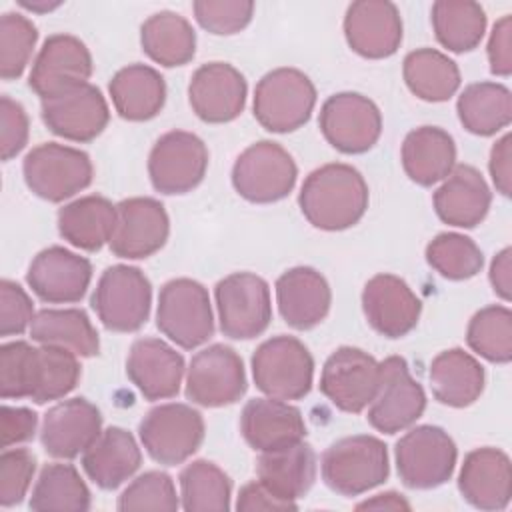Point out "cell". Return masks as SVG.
I'll list each match as a JSON object with an SVG mask.
<instances>
[{"instance_id": "1", "label": "cell", "mask_w": 512, "mask_h": 512, "mask_svg": "<svg viewBox=\"0 0 512 512\" xmlns=\"http://www.w3.org/2000/svg\"><path fill=\"white\" fill-rule=\"evenodd\" d=\"M78 356L58 346H32L24 340L0 346V396L30 398L36 404L60 400L80 380Z\"/></svg>"}, {"instance_id": "2", "label": "cell", "mask_w": 512, "mask_h": 512, "mask_svg": "<svg viewBox=\"0 0 512 512\" xmlns=\"http://www.w3.org/2000/svg\"><path fill=\"white\" fill-rule=\"evenodd\" d=\"M370 192L364 176L350 164L330 162L312 170L298 194L302 216L318 230L338 232L362 220Z\"/></svg>"}, {"instance_id": "3", "label": "cell", "mask_w": 512, "mask_h": 512, "mask_svg": "<svg viewBox=\"0 0 512 512\" xmlns=\"http://www.w3.org/2000/svg\"><path fill=\"white\" fill-rule=\"evenodd\" d=\"M324 484L340 496H360L386 482L390 474L386 444L370 434L332 442L320 460Z\"/></svg>"}, {"instance_id": "4", "label": "cell", "mask_w": 512, "mask_h": 512, "mask_svg": "<svg viewBox=\"0 0 512 512\" xmlns=\"http://www.w3.org/2000/svg\"><path fill=\"white\" fill-rule=\"evenodd\" d=\"M316 106V88L298 68H274L266 72L256 88L252 110L256 122L274 134L302 128Z\"/></svg>"}, {"instance_id": "5", "label": "cell", "mask_w": 512, "mask_h": 512, "mask_svg": "<svg viewBox=\"0 0 512 512\" xmlns=\"http://www.w3.org/2000/svg\"><path fill=\"white\" fill-rule=\"evenodd\" d=\"M90 304L106 330L136 332L150 316L152 284L140 268L114 264L98 278Z\"/></svg>"}, {"instance_id": "6", "label": "cell", "mask_w": 512, "mask_h": 512, "mask_svg": "<svg viewBox=\"0 0 512 512\" xmlns=\"http://www.w3.org/2000/svg\"><path fill=\"white\" fill-rule=\"evenodd\" d=\"M252 378L260 392L280 400L304 398L314 382V358L294 336L264 340L252 354Z\"/></svg>"}, {"instance_id": "7", "label": "cell", "mask_w": 512, "mask_h": 512, "mask_svg": "<svg viewBox=\"0 0 512 512\" xmlns=\"http://www.w3.org/2000/svg\"><path fill=\"white\" fill-rule=\"evenodd\" d=\"M158 330L184 350L198 348L214 334V314L208 290L192 278L168 280L158 294Z\"/></svg>"}, {"instance_id": "8", "label": "cell", "mask_w": 512, "mask_h": 512, "mask_svg": "<svg viewBox=\"0 0 512 512\" xmlns=\"http://www.w3.org/2000/svg\"><path fill=\"white\" fill-rule=\"evenodd\" d=\"M22 174L32 194L48 202H64L90 186L94 168L84 150L42 142L24 156Z\"/></svg>"}, {"instance_id": "9", "label": "cell", "mask_w": 512, "mask_h": 512, "mask_svg": "<svg viewBox=\"0 0 512 512\" xmlns=\"http://www.w3.org/2000/svg\"><path fill=\"white\" fill-rule=\"evenodd\" d=\"M394 460L404 486L432 490L452 478L458 450L444 428L424 424L408 430L396 442Z\"/></svg>"}, {"instance_id": "10", "label": "cell", "mask_w": 512, "mask_h": 512, "mask_svg": "<svg viewBox=\"0 0 512 512\" xmlns=\"http://www.w3.org/2000/svg\"><path fill=\"white\" fill-rule=\"evenodd\" d=\"M230 178L244 200L272 204L294 190L298 168L284 146L272 140H258L236 158Z\"/></svg>"}, {"instance_id": "11", "label": "cell", "mask_w": 512, "mask_h": 512, "mask_svg": "<svg viewBox=\"0 0 512 512\" xmlns=\"http://www.w3.org/2000/svg\"><path fill=\"white\" fill-rule=\"evenodd\" d=\"M138 436L154 462L176 466L186 462L204 442V418L190 404H158L140 420Z\"/></svg>"}, {"instance_id": "12", "label": "cell", "mask_w": 512, "mask_h": 512, "mask_svg": "<svg viewBox=\"0 0 512 512\" xmlns=\"http://www.w3.org/2000/svg\"><path fill=\"white\" fill-rule=\"evenodd\" d=\"M220 332L232 340H252L266 332L272 320L270 286L254 272H232L216 288Z\"/></svg>"}, {"instance_id": "13", "label": "cell", "mask_w": 512, "mask_h": 512, "mask_svg": "<svg viewBox=\"0 0 512 512\" xmlns=\"http://www.w3.org/2000/svg\"><path fill=\"white\" fill-rule=\"evenodd\" d=\"M248 388L240 354L226 344H210L196 352L186 368V398L204 408L238 402Z\"/></svg>"}, {"instance_id": "14", "label": "cell", "mask_w": 512, "mask_h": 512, "mask_svg": "<svg viewBox=\"0 0 512 512\" xmlns=\"http://www.w3.org/2000/svg\"><path fill=\"white\" fill-rule=\"evenodd\" d=\"M426 410V394L410 374L402 356H388L380 362L378 390L368 404V424L384 434H396L412 424Z\"/></svg>"}, {"instance_id": "15", "label": "cell", "mask_w": 512, "mask_h": 512, "mask_svg": "<svg viewBox=\"0 0 512 512\" xmlns=\"http://www.w3.org/2000/svg\"><path fill=\"white\" fill-rule=\"evenodd\" d=\"M208 148L204 140L186 130L162 134L148 156V176L160 194L192 192L206 176Z\"/></svg>"}, {"instance_id": "16", "label": "cell", "mask_w": 512, "mask_h": 512, "mask_svg": "<svg viewBox=\"0 0 512 512\" xmlns=\"http://www.w3.org/2000/svg\"><path fill=\"white\" fill-rule=\"evenodd\" d=\"M318 126L324 140L338 152L364 154L382 134V114L368 96L338 92L322 104Z\"/></svg>"}, {"instance_id": "17", "label": "cell", "mask_w": 512, "mask_h": 512, "mask_svg": "<svg viewBox=\"0 0 512 512\" xmlns=\"http://www.w3.org/2000/svg\"><path fill=\"white\" fill-rule=\"evenodd\" d=\"M380 382V362L354 346L336 348L324 362L320 392L342 412L360 414L372 402Z\"/></svg>"}, {"instance_id": "18", "label": "cell", "mask_w": 512, "mask_h": 512, "mask_svg": "<svg viewBox=\"0 0 512 512\" xmlns=\"http://www.w3.org/2000/svg\"><path fill=\"white\" fill-rule=\"evenodd\" d=\"M92 68L94 64L88 46L72 34L58 32L48 36L38 50L28 76V86L40 100H48L86 84L92 76Z\"/></svg>"}, {"instance_id": "19", "label": "cell", "mask_w": 512, "mask_h": 512, "mask_svg": "<svg viewBox=\"0 0 512 512\" xmlns=\"http://www.w3.org/2000/svg\"><path fill=\"white\" fill-rule=\"evenodd\" d=\"M170 218L160 200L134 196L116 204V228L108 242L114 256L142 260L156 254L168 240Z\"/></svg>"}, {"instance_id": "20", "label": "cell", "mask_w": 512, "mask_h": 512, "mask_svg": "<svg viewBox=\"0 0 512 512\" xmlns=\"http://www.w3.org/2000/svg\"><path fill=\"white\" fill-rule=\"evenodd\" d=\"M248 84L244 74L228 62H208L196 68L188 84L192 112L208 124L236 120L246 106Z\"/></svg>"}, {"instance_id": "21", "label": "cell", "mask_w": 512, "mask_h": 512, "mask_svg": "<svg viewBox=\"0 0 512 512\" xmlns=\"http://www.w3.org/2000/svg\"><path fill=\"white\" fill-rule=\"evenodd\" d=\"M92 280V264L88 258L64 248L50 246L40 250L26 272L32 292L48 304L80 302Z\"/></svg>"}, {"instance_id": "22", "label": "cell", "mask_w": 512, "mask_h": 512, "mask_svg": "<svg viewBox=\"0 0 512 512\" xmlns=\"http://www.w3.org/2000/svg\"><path fill=\"white\" fill-rule=\"evenodd\" d=\"M362 310L374 332L394 340L416 328L422 302L406 280L390 272H380L364 284Z\"/></svg>"}, {"instance_id": "23", "label": "cell", "mask_w": 512, "mask_h": 512, "mask_svg": "<svg viewBox=\"0 0 512 512\" xmlns=\"http://www.w3.org/2000/svg\"><path fill=\"white\" fill-rule=\"evenodd\" d=\"M40 116L52 134L72 142H90L106 128L110 110L100 88L86 82L60 96L42 100Z\"/></svg>"}, {"instance_id": "24", "label": "cell", "mask_w": 512, "mask_h": 512, "mask_svg": "<svg viewBox=\"0 0 512 512\" xmlns=\"http://www.w3.org/2000/svg\"><path fill=\"white\" fill-rule=\"evenodd\" d=\"M342 26L350 50L362 58H388L402 44V18L396 4L388 0L352 2Z\"/></svg>"}, {"instance_id": "25", "label": "cell", "mask_w": 512, "mask_h": 512, "mask_svg": "<svg viewBox=\"0 0 512 512\" xmlns=\"http://www.w3.org/2000/svg\"><path fill=\"white\" fill-rule=\"evenodd\" d=\"M102 432V414L86 398H68L54 404L42 420L40 442L48 456L72 460Z\"/></svg>"}, {"instance_id": "26", "label": "cell", "mask_w": 512, "mask_h": 512, "mask_svg": "<svg viewBox=\"0 0 512 512\" xmlns=\"http://www.w3.org/2000/svg\"><path fill=\"white\" fill-rule=\"evenodd\" d=\"M184 372V356L168 342L154 336L132 342L126 358V376L146 400L174 398Z\"/></svg>"}, {"instance_id": "27", "label": "cell", "mask_w": 512, "mask_h": 512, "mask_svg": "<svg viewBox=\"0 0 512 512\" xmlns=\"http://www.w3.org/2000/svg\"><path fill=\"white\" fill-rule=\"evenodd\" d=\"M458 490L478 510H504L512 496V464L508 454L494 446L468 452L460 466Z\"/></svg>"}, {"instance_id": "28", "label": "cell", "mask_w": 512, "mask_h": 512, "mask_svg": "<svg viewBox=\"0 0 512 512\" xmlns=\"http://www.w3.org/2000/svg\"><path fill=\"white\" fill-rule=\"evenodd\" d=\"M240 432L252 450L268 452L306 438L302 412L288 400L252 398L240 414Z\"/></svg>"}, {"instance_id": "29", "label": "cell", "mask_w": 512, "mask_h": 512, "mask_svg": "<svg viewBox=\"0 0 512 512\" xmlns=\"http://www.w3.org/2000/svg\"><path fill=\"white\" fill-rule=\"evenodd\" d=\"M276 304L282 320L294 330L318 326L330 312L328 280L310 266H294L276 280Z\"/></svg>"}, {"instance_id": "30", "label": "cell", "mask_w": 512, "mask_h": 512, "mask_svg": "<svg viewBox=\"0 0 512 512\" xmlns=\"http://www.w3.org/2000/svg\"><path fill=\"white\" fill-rule=\"evenodd\" d=\"M436 216L456 228L478 226L490 210L492 192L484 176L470 164H456L432 196Z\"/></svg>"}, {"instance_id": "31", "label": "cell", "mask_w": 512, "mask_h": 512, "mask_svg": "<svg viewBox=\"0 0 512 512\" xmlns=\"http://www.w3.org/2000/svg\"><path fill=\"white\" fill-rule=\"evenodd\" d=\"M316 470V452L304 440L284 448L260 452L256 460V478L274 496L294 504L312 488Z\"/></svg>"}, {"instance_id": "32", "label": "cell", "mask_w": 512, "mask_h": 512, "mask_svg": "<svg viewBox=\"0 0 512 512\" xmlns=\"http://www.w3.org/2000/svg\"><path fill=\"white\" fill-rule=\"evenodd\" d=\"M142 464V452L134 436L110 426L82 452V468L86 476L102 490H114L130 480Z\"/></svg>"}, {"instance_id": "33", "label": "cell", "mask_w": 512, "mask_h": 512, "mask_svg": "<svg viewBox=\"0 0 512 512\" xmlns=\"http://www.w3.org/2000/svg\"><path fill=\"white\" fill-rule=\"evenodd\" d=\"M434 398L450 408L474 404L486 384L484 366L462 348H448L434 356L428 372Z\"/></svg>"}, {"instance_id": "34", "label": "cell", "mask_w": 512, "mask_h": 512, "mask_svg": "<svg viewBox=\"0 0 512 512\" xmlns=\"http://www.w3.org/2000/svg\"><path fill=\"white\" fill-rule=\"evenodd\" d=\"M108 92L114 110L128 122L152 120L160 114L166 102V82L162 74L140 62L120 68L112 76Z\"/></svg>"}, {"instance_id": "35", "label": "cell", "mask_w": 512, "mask_h": 512, "mask_svg": "<svg viewBox=\"0 0 512 512\" xmlns=\"http://www.w3.org/2000/svg\"><path fill=\"white\" fill-rule=\"evenodd\" d=\"M400 162L406 176L418 186L442 182L456 166L454 138L440 126H418L406 134Z\"/></svg>"}, {"instance_id": "36", "label": "cell", "mask_w": 512, "mask_h": 512, "mask_svg": "<svg viewBox=\"0 0 512 512\" xmlns=\"http://www.w3.org/2000/svg\"><path fill=\"white\" fill-rule=\"evenodd\" d=\"M116 228V204L100 194L80 196L58 210V232L74 248L96 252Z\"/></svg>"}, {"instance_id": "37", "label": "cell", "mask_w": 512, "mask_h": 512, "mask_svg": "<svg viewBox=\"0 0 512 512\" xmlns=\"http://www.w3.org/2000/svg\"><path fill=\"white\" fill-rule=\"evenodd\" d=\"M140 46L160 66H184L196 54V32L182 14L160 10L140 26Z\"/></svg>"}, {"instance_id": "38", "label": "cell", "mask_w": 512, "mask_h": 512, "mask_svg": "<svg viewBox=\"0 0 512 512\" xmlns=\"http://www.w3.org/2000/svg\"><path fill=\"white\" fill-rule=\"evenodd\" d=\"M28 332L34 342L66 348L80 358H92L100 352L98 332L88 314L78 308L38 310Z\"/></svg>"}, {"instance_id": "39", "label": "cell", "mask_w": 512, "mask_h": 512, "mask_svg": "<svg viewBox=\"0 0 512 512\" xmlns=\"http://www.w3.org/2000/svg\"><path fill=\"white\" fill-rule=\"evenodd\" d=\"M408 90L424 102H446L460 88L458 64L436 48H416L402 62Z\"/></svg>"}, {"instance_id": "40", "label": "cell", "mask_w": 512, "mask_h": 512, "mask_svg": "<svg viewBox=\"0 0 512 512\" xmlns=\"http://www.w3.org/2000/svg\"><path fill=\"white\" fill-rule=\"evenodd\" d=\"M456 112L470 134L494 136L512 120V94L500 82H474L460 92Z\"/></svg>"}, {"instance_id": "41", "label": "cell", "mask_w": 512, "mask_h": 512, "mask_svg": "<svg viewBox=\"0 0 512 512\" xmlns=\"http://www.w3.org/2000/svg\"><path fill=\"white\" fill-rule=\"evenodd\" d=\"M430 20L440 46L456 54L474 50L486 34V12L472 0H438Z\"/></svg>"}, {"instance_id": "42", "label": "cell", "mask_w": 512, "mask_h": 512, "mask_svg": "<svg viewBox=\"0 0 512 512\" xmlns=\"http://www.w3.org/2000/svg\"><path fill=\"white\" fill-rule=\"evenodd\" d=\"M90 504L92 496L80 472L76 466L64 462H52L40 470L28 502V506L38 512H86Z\"/></svg>"}, {"instance_id": "43", "label": "cell", "mask_w": 512, "mask_h": 512, "mask_svg": "<svg viewBox=\"0 0 512 512\" xmlns=\"http://www.w3.org/2000/svg\"><path fill=\"white\" fill-rule=\"evenodd\" d=\"M180 506L186 512H224L230 508V476L210 460H194L180 472Z\"/></svg>"}, {"instance_id": "44", "label": "cell", "mask_w": 512, "mask_h": 512, "mask_svg": "<svg viewBox=\"0 0 512 512\" xmlns=\"http://www.w3.org/2000/svg\"><path fill=\"white\" fill-rule=\"evenodd\" d=\"M466 342L470 350L494 364L512 360V312L508 306L480 308L468 322Z\"/></svg>"}, {"instance_id": "45", "label": "cell", "mask_w": 512, "mask_h": 512, "mask_svg": "<svg viewBox=\"0 0 512 512\" xmlns=\"http://www.w3.org/2000/svg\"><path fill=\"white\" fill-rule=\"evenodd\" d=\"M426 262L448 280L474 278L484 266L480 246L464 234L442 232L426 246Z\"/></svg>"}, {"instance_id": "46", "label": "cell", "mask_w": 512, "mask_h": 512, "mask_svg": "<svg viewBox=\"0 0 512 512\" xmlns=\"http://www.w3.org/2000/svg\"><path fill=\"white\" fill-rule=\"evenodd\" d=\"M38 40V30L30 18L20 12H4L0 18V76L16 80L24 74L32 50Z\"/></svg>"}, {"instance_id": "47", "label": "cell", "mask_w": 512, "mask_h": 512, "mask_svg": "<svg viewBox=\"0 0 512 512\" xmlns=\"http://www.w3.org/2000/svg\"><path fill=\"white\" fill-rule=\"evenodd\" d=\"M116 508L120 512L134 510H178L180 498L174 480L160 470H150L136 476L118 496Z\"/></svg>"}, {"instance_id": "48", "label": "cell", "mask_w": 512, "mask_h": 512, "mask_svg": "<svg viewBox=\"0 0 512 512\" xmlns=\"http://www.w3.org/2000/svg\"><path fill=\"white\" fill-rule=\"evenodd\" d=\"M196 22L214 36H230L244 30L254 14L248 0H196L192 4Z\"/></svg>"}, {"instance_id": "49", "label": "cell", "mask_w": 512, "mask_h": 512, "mask_svg": "<svg viewBox=\"0 0 512 512\" xmlns=\"http://www.w3.org/2000/svg\"><path fill=\"white\" fill-rule=\"evenodd\" d=\"M36 472V456L28 448H4L0 456V506L24 500Z\"/></svg>"}, {"instance_id": "50", "label": "cell", "mask_w": 512, "mask_h": 512, "mask_svg": "<svg viewBox=\"0 0 512 512\" xmlns=\"http://www.w3.org/2000/svg\"><path fill=\"white\" fill-rule=\"evenodd\" d=\"M34 304L26 290L8 278L0 282V336H20L30 330L34 320Z\"/></svg>"}, {"instance_id": "51", "label": "cell", "mask_w": 512, "mask_h": 512, "mask_svg": "<svg viewBox=\"0 0 512 512\" xmlns=\"http://www.w3.org/2000/svg\"><path fill=\"white\" fill-rule=\"evenodd\" d=\"M0 126L2 160L8 162L26 148L30 136V120L24 106L6 94L0 98Z\"/></svg>"}, {"instance_id": "52", "label": "cell", "mask_w": 512, "mask_h": 512, "mask_svg": "<svg viewBox=\"0 0 512 512\" xmlns=\"http://www.w3.org/2000/svg\"><path fill=\"white\" fill-rule=\"evenodd\" d=\"M486 54H488V64H490L492 74L502 76V78L510 76V72H512V18H510V14H504L492 26Z\"/></svg>"}, {"instance_id": "53", "label": "cell", "mask_w": 512, "mask_h": 512, "mask_svg": "<svg viewBox=\"0 0 512 512\" xmlns=\"http://www.w3.org/2000/svg\"><path fill=\"white\" fill-rule=\"evenodd\" d=\"M38 426V414L24 406H2V448H12L16 444L34 438Z\"/></svg>"}, {"instance_id": "54", "label": "cell", "mask_w": 512, "mask_h": 512, "mask_svg": "<svg viewBox=\"0 0 512 512\" xmlns=\"http://www.w3.org/2000/svg\"><path fill=\"white\" fill-rule=\"evenodd\" d=\"M296 508H298V504L280 500L260 480H252V482L244 484L240 488L238 500H236V510H242V512H254V510L284 512V510H296Z\"/></svg>"}, {"instance_id": "55", "label": "cell", "mask_w": 512, "mask_h": 512, "mask_svg": "<svg viewBox=\"0 0 512 512\" xmlns=\"http://www.w3.org/2000/svg\"><path fill=\"white\" fill-rule=\"evenodd\" d=\"M510 142L512 136L504 134L500 140L490 150V160H488V170L492 176V182L496 186V192L502 196H510V186H512V152H510Z\"/></svg>"}, {"instance_id": "56", "label": "cell", "mask_w": 512, "mask_h": 512, "mask_svg": "<svg viewBox=\"0 0 512 512\" xmlns=\"http://www.w3.org/2000/svg\"><path fill=\"white\" fill-rule=\"evenodd\" d=\"M512 250L510 248H502L492 264H490V272H488V278H490V284H492V290L504 300L508 302L510 296H512Z\"/></svg>"}, {"instance_id": "57", "label": "cell", "mask_w": 512, "mask_h": 512, "mask_svg": "<svg viewBox=\"0 0 512 512\" xmlns=\"http://www.w3.org/2000/svg\"><path fill=\"white\" fill-rule=\"evenodd\" d=\"M356 508L358 510H410V504L398 492H382L360 502Z\"/></svg>"}, {"instance_id": "58", "label": "cell", "mask_w": 512, "mask_h": 512, "mask_svg": "<svg viewBox=\"0 0 512 512\" xmlns=\"http://www.w3.org/2000/svg\"><path fill=\"white\" fill-rule=\"evenodd\" d=\"M20 6H24L26 10H32V12H50L54 8H58L62 2L60 0H18Z\"/></svg>"}]
</instances>
